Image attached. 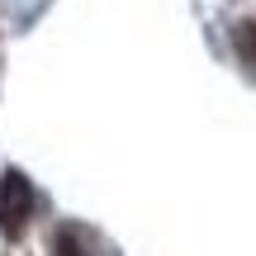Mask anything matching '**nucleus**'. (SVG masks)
<instances>
[{"label": "nucleus", "instance_id": "1", "mask_svg": "<svg viewBox=\"0 0 256 256\" xmlns=\"http://www.w3.org/2000/svg\"><path fill=\"white\" fill-rule=\"evenodd\" d=\"M28 214H34V190H28V176H24V171H5V176H0V232H5L10 242L24 238Z\"/></svg>", "mask_w": 256, "mask_h": 256}, {"label": "nucleus", "instance_id": "2", "mask_svg": "<svg viewBox=\"0 0 256 256\" xmlns=\"http://www.w3.org/2000/svg\"><path fill=\"white\" fill-rule=\"evenodd\" d=\"M52 256H90V252H86L81 228H57L52 232Z\"/></svg>", "mask_w": 256, "mask_h": 256}, {"label": "nucleus", "instance_id": "3", "mask_svg": "<svg viewBox=\"0 0 256 256\" xmlns=\"http://www.w3.org/2000/svg\"><path fill=\"white\" fill-rule=\"evenodd\" d=\"M238 48L247 62H256V24H238Z\"/></svg>", "mask_w": 256, "mask_h": 256}]
</instances>
